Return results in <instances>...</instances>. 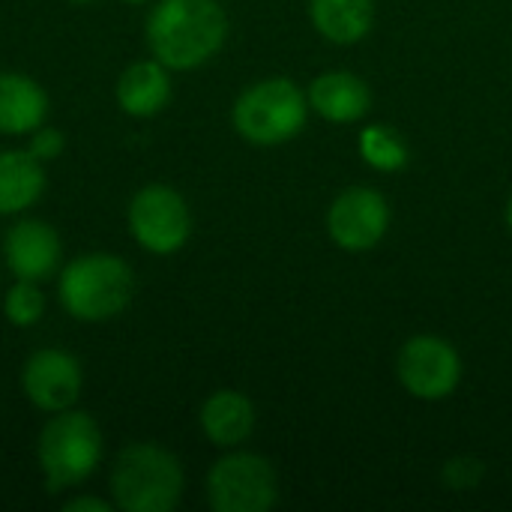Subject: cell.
<instances>
[{"label": "cell", "mask_w": 512, "mask_h": 512, "mask_svg": "<svg viewBox=\"0 0 512 512\" xmlns=\"http://www.w3.org/2000/svg\"><path fill=\"white\" fill-rule=\"evenodd\" d=\"M114 510V501H102L96 495H78V498H69L63 501V512H111Z\"/></svg>", "instance_id": "obj_22"}, {"label": "cell", "mask_w": 512, "mask_h": 512, "mask_svg": "<svg viewBox=\"0 0 512 512\" xmlns=\"http://www.w3.org/2000/svg\"><path fill=\"white\" fill-rule=\"evenodd\" d=\"M309 21L333 45H357L375 27V0H309Z\"/></svg>", "instance_id": "obj_16"}, {"label": "cell", "mask_w": 512, "mask_h": 512, "mask_svg": "<svg viewBox=\"0 0 512 512\" xmlns=\"http://www.w3.org/2000/svg\"><path fill=\"white\" fill-rule=\"evenodd\" d=\"M126 225L132 240L150 255H177L192 237V210L186 198L165 186L150 183L141 186L126 210Z\"/></svg>", "instance_id": "obj_7"}, {"label": "cell", "mask_w": 512, "mask_h": 512, "mask_svg": "<svg viewBox=\"0 0 512 512\" xmlns=\"http://www.w3.org/2000/svg\"><path fill=\"white\" fill-rule=\"evenodd\" d=\"M45 165L27 150H0V216H21L45 195Z\"/></svg>", "instance_id": "obj_17"}, {"label": "cell", "mask_w": 512, "mask_h": 512, "mask_svg": "<svg viewBox=\"0 0 512 512\" xmlns=\"http://www.w3.org/2000/svg\"><path fill=\"white\" fill-rule=\"evenodd\" d=\"M258 414L255 405L246 393L240 390H213L201 411H198V426L204 432V438L219 447V450H237L243 447L252 432H255Z\"/></svg>", "instance_id": "obj_13"}, {"label": "cell", "mask_w": 512, "mask_h": 512, "mask_svg": "<svg viewBox=\"0 0 512 512\" xmlns=\"http://www.w3.org/2000/svg\"><path fill=\"white\" fill-rule=\"evenodd\" d=\"M183 489L180 459L153 441H132L111 462L108 492L117 510L171 512L183 501Z\"/></svg>", "instance_id": "obj_2"}, {"label": "cell", "mask_w": 512, "mask_h": 512, "mask_svg": "<svg viewBox=\"0 0 512 512\" xmlns=\"http://www.w3.org/2000/svg\"><path fill=\"white\" fill-rule=\"evenodd\" d=\"M144 39L150 57L171 72H192L210 63L228 39V15L219 0H156Z\"/></svg>", "instance_id": "obj_1"}, {"label": "cell", "mask_w": 512, "mask_h": 512, "mask_svg": "<svg viewBox=\"0 0 512 512\" xmlns=\"http://www.w3.org/2000/svg\"><path fill=\"white\" fill-rule=\"evenodd\" d=\"M309 96L297 81L270 75L249 84L231 105L234 132L252 147H279L294 141L309 120Z\"/></svg>", "instance_id": "obj_4"}, {"label": "cell", "mask_w": 512, "mask_h": 512, "mask_svg": "<svg viewBox=\"0 0 512 512\" xmlns=\"http://www.w3.org/2000/svg\"><path fill=\"white\" fill-rule=\"evenodd\" d=\"M66 150V135L60 132V129H54V126H39V129H33L30 132V141H27V153L33 156V159H39L42 165L45 162H54L60 153Z\"/></svg>", "instance_id": "obj_21"}, {"label": "cell", "mask_w": 512, "mask_h": 512, "mask_svg": "<svg viewBox=\"0 0 512 512\" xmlns=\"http://www.w3.org/2000/svg\"><path fill=\"white\" fill-rule=\"evenodd\" d=\"M465 366L459 348L435 333H417L396 354V378L417 402H444L462 384Z\"/></svg>", "instance_id": "obj_8"}, {"label": "cell", "mask_w": 512, "mask_h": 512, "mask_svg": "<svg viewBox=\"0 0 512 512\" xmlns=\"http://www.w3.org/2000/svg\"><path fill=\"white\" fill-rule=\"evenodd\" d=\"M390 201L375 186H348L327 207V237L348 255L375 249L390 231Z\"/></svg>", "instance_id": "obj_9"}, {"label": "cell", "mask_w": 512, "mask_h": 512, "mask_svg": "<svg viewBox=\"0 0 512 512\" xmlns=\"http://www.w3.org/2000/svg\"><path fill=\"white\" fill-rule=\"evenodd\" d=\"M3 315L12 327H21V330L36 327L45 315V294L39 282L15 279V285L3 297Z\"/></svg>", "instance_id": "obj_19"}, {"label": "cell", "mask_w": 512, "mask_h": 512, "mask_svg": "<svg viewBox=\"0 0 512 512\" xmlns=\"http://www.w3.org/2000/svg\"><path fill=\"white\" fill-rule=\"evenodd\" d=\"M357 150H360V159L375 168V171H384V174H396L408 165L411 153H408V144L405 138L390 129V126H366L360 129L357 135Z\"/></svg>", "instance_id": "obj_18"}, {"label": "cell", "mask_w": 512, "mask_h": 512, "mask_svg": "<svg viewBox=\"0 0 512 512\" xmlns=\"http://www.w3.org/2000/svg\"><path fill=\"white\" fill-rule=\"evenodd\" d=\"M84 387L81 363L60 348H39L27 357L21 369V390L27 402L42 414H57L75 408Z\"/></svg>", "instance_id": "obj_10"}, {"label": "cell", "mask_w": 512, "mask_h": 512, "mask_svg": "<svg viewBox=\"0 0 512 512\" xmlns=\"http://www.w3.org/2000/svg\"><path fill=\"white\" fill-rule=\"evenodd\" d=\"M3 261L15 279L42 285L63 267L60 234L42 219H18L3 234Z\"/></svg>", "instance_id": "obj_11"}, {"label": "cell", "mask_w": 512, "mask_h": 512, "mask_svg": "<svg viewBox=\"0 0 512 512\" xmlns=\"http://www.w3.org/2000/svg\"><path fill=\"white\" fill-rule=\"evenodd\" d=\"M114 96L123 114L135 120L156 117L171 102V69L162 66L156 57L135 60L120 72L114 84Z\"/></svg>", "instance_id": "obj_14"}, {"label": "cell", "mask_w": 512, "mask_h": 512, "mask_svg": "<svg viewBox=\"0 0 512 512\" xmlns=\"http://www.w3.org/2000/svg\"><path fill=\"white\" fill-rule=\"evenodd\" d=\"M72 3H90V0H72Z\"/></svg>", "instance_id": "obj_25"}, {"label": "cell", "mask_w": 512, "mask_h": 512, "mask_svg": "<svg viewBox=\"0 0 512 512\" xmlns=\"http://www.w3.org/2000/svg\"><path fill=\"white\" fill-rule=\"evenodd\" d=\"M135 297L132 267L111 252H87L57 273V300L63 312L84 324H102L126 312Z\"/></svg>", "instance_id": "obj_3"}, {"label": "cell", "mask_w": 512, "mask_h": 512, "mask_svg": "<svg viewBox=\"0 0 512 512\" xmlns=\"http://www.w3.org/2000/svg\"><path fill=\"white\" fill-rule=\"evenodd\" d=\"M120 3H126V6H141V3H147V0H120Z\"/></svg>", "instance_id": "obj_24"}, {"label": "cell", "mask_w": 512, "mask_h": 512, "mask_svg": "<svg viewBox=\"0 0 512 512\" xmlns=\"http://www.w3.org/2000/svg\"><path fill=\"white\" fill-rule=\"evenodd\" d=\"M504 222H507V231L512 234V195L510 201H507V210H504Z\"/></svg>", "instance_id": "obj_23"}, {"label": "cell", "mask_w": 512, "mask_h": 512, "mask_svg": "<svg viewBox=\"0 0 512 512\" xmlns=\"http://www.w3.org/2000/svg\"><path fill=\"white\" fill-rule=\"evenodd\" d=\"M306 96H309L312 114H318L321 120L336 123V126L360 123L369 114V108H372L369 84L357 72H351V69L321 72L318 78H312Z\"/></svg>", "instance_id": "obj_12"}, {"label": "cell", "mask_w": 512, "mask_h": 512, "mask_svg": "<svg viewBox=\"0 0 512 512\" xmlns=\"http://www.w3.org/2000/svg\"><path fill=\"white\" fill-rule=\"evenodd\" d=\"M102 462V429L87 411H57L39 432L36 465L48 495L75 489L93 477Z\"/></svg>", "instance_id": "obj_5"}, {"label": "cell", "mask_w": 512, "mask_h": 512, "mask_svg": "<svg viewBox=\"0 0 512 512\" xmlns=\"http://www.w3.org/2000/svg\"><path fill=\"white\" fill-rule=\"evenodd\" d=\"M48 117V93L24 72H0V135H30Z\"/></svg>", "instance_id": "obj_15"}, {"label": "cell", "mask_w": 512, "mask_h": 512, "mask_svg": "<svg viewBox=\"0 0 512 512\" xmlns=\"http://www.w3.org/2000/svg\"><path fill=\"white\" fill-rule=\"evenodd\" d=\"M213 512H267L279 504V474L273 462L249 450H225L204 480Z\"/></svg>", "instance_id": "obj_6"}, {"label": "cell", "mask_w": 512, "mask_h": 512, "mask_svg": "<svg viewBox=\"0 0 512 512\" xmlns=\"http://www.w3.org/2000/svg\"><path fill=\"white\" fill-rule=\"evenodd\" d=\"M441 480L450 492H474L486 480V462L477 456H453L444 462Z\"/></svg>", "instance_id": "obj_20"}]
</instances>
